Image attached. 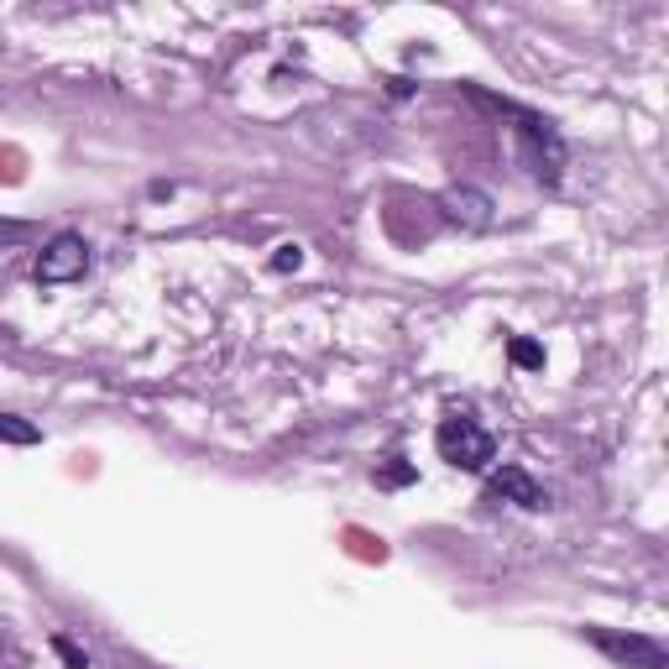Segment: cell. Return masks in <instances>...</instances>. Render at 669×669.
Instances as JSON below:
<instances>
[{
	"label": "cell",
	"instance_id": "obj_1",
	"mask_svg": "<svg viewBox=\"0 0 669 669\" xmlns=\"http://www.w3.org/2000/svg\"><path fill=\"white\" fill-rule=\"evenodd\" d=\"M434 445H440V455L450 460V466H460V471H487L492 455H497L492 434L481 429L476 419H460V413H450V419L434 429Z\"/></svg>",
	"mask_w": 669,
	"mask_h": 669
},
{
	"label": "cell",
	"instance_id": "obj_2",
	"mask_svg": "<svg viewBox=\"0 0 669 669\" xmlns=\"http://www.w3.org/2000/svg\"><path fill=\"white\" fill-rule=\"evenodd\" d=\"M518 115V136H523V157H528V168H534L539 178L555 183L560 168H565V147H560V136L549 121H539V115H528V110H513Z\"/></svg>",
	"mask_w": 669,
	"mask_h": 669
},
{
	"label": "cell",
	"instance_id": "obj_3",
	"mask_svg": "<svg viewBox=\"0 0 669 669\" xmlns=\"http://www.w3.org/2000/svg\"><path fill=\"white\" fill-rule=\"evenodd\" d=\"M586 638H591L607 659L628 664V669H664V664H669V654H664V643H659V638H643V633H612V628H586Z\"/></svg>",
	"mask_w": 669,
	"mask_h": 669
},
{
	"label": "cell",
	"instance_id": "obj_4",
	"mask_svg": "<svg viewBox=\"0 0 669 669\" xmlns=\"http://www.w3.org/2000/svg\"><path fill=\"white\" fill-rule=\"evenodd\" d=\"M89 272V246L84 236H74V230H63V236L48 241V251L37 257V283L42 288H58V283H74Z\"/></svg>",
	"mask_w": 669,
	"mask_h": 669
},
{
	"label": "cell",
	"instance_id": "obj_5",
	"mask_svg": "<svg viewBox=\"0 0 669 669\" xmlns=\"http://www.w3.org/2000/svg\"><path fill=\"white\" fill-rule=\"evenodd\" d=\"M492 497H507V502H518V507H544V502H549V492H544L523 466H502V471H492Z\"/></svg>",
	"mask_w": 669,
	"mask_h": 669
},
{
	"label": "cell",
	"instance_id": "obj_6",
	"mask_svg": "<svg viewBox=\"0 0 669 669\" xmlns=\"http://www.w3.org/2000/svg\"><path fill=\"white\" fill-rule=\"evenodd\" d=\"M440 210H445V220H455V225L481 230V225L492 220V199L481 194V189H450V194H440Z\"/></svg>",
	"mask_w": 669,
	"mask_h": 669
},
{
	"label": "cell",
	"instance_id": "obj_7",
	"mask_svg": "<svg viewBox=\"0 0 669 669\" xmlns=\"http://www.w3.org/2000/svg\"><path fill=\"white\" fill-rule=\"evenodd\" d=\"M507 356H513V366H523V372H539V366H544V345L528 340V335H513V340H507Z\"/></svg>",
	"mask_w": 669,
	"mask_h": 669
},
{
	"label": "cell",
	"instance_id": "obj_8",
	"mask_svg": "<svg viewBox=\"0 0 669 669\" xmlns=\"http://www.w3.org/2000/svg\"><path fill=\"white\" fill-rule=\"evenodd\" d=\"M42 434L27 424V419H11V413H0V445H37Z\"/></svg>",
	"mask_w": 669,
	"mask_h": 669
},
{
	"label": "cell",
	"instance_id": "obj_9",
	"mask_svg": "<svg viewBox=\"0 0 669 669\" xmlns=\"http://www.w3.org/2000/svg\"><path fill=\"white\" fill-rule=\"evenodd\" d=\"M304 267V246H278V257H272V272H298Z\"/></svg>",
	"mask_w": 669,
	"mask_h": 669
},
{
	"label": "cell",
	"instance_id": "obj_10",
	"mask_svg": "<svg viewBox=\"0 0 669 669\" xmlns=\"http://www.w3.org/2000/svg\"><path fill=\"white\" fill-rule=\"evenodd\" d=\"M377 481H382V487H408V481H413V466H382Z\"/></svg>",
	"mask_w": 669,
	"mask_h": 669
},
{
	"label": "cell",
	"instance_id": "obj_11",
	"mask_svg": "<svg viewBox=\"0 0 669 669\" xmlns=\"http://www.w3.org/2000/svg\"><path fill=\"white\" fill-rule=\"evenodd\" d=\"M53 649H58V659L68 664V669H89V659L74 649V643H68V638H53Z\"/></svg>",
	"mask_w": 669,
	"mask_h": 669
},
{
	"label": "cell",
	"instance_id": "obj_12",
	"mask_svg": "<svg viewBox=\"0 0 669 669\" xmlns=\"http://www.w3.org/2000/svg\"><path fill=\"white\" fill-rule=\"evenodd\" d=\"M27 230H32V225H0V236H6V241H16V236H27Z\"/></svg>",
	"mask_w": 669,
	"mask_h": 669
}]
</instances>
